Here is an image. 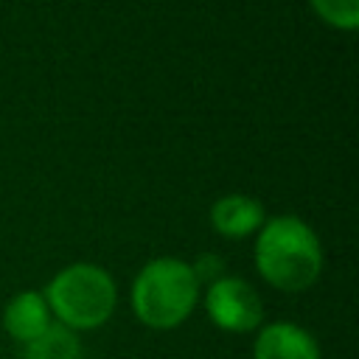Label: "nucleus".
Returning <instances> with one entry per match:
<instances>
[{
	"label": "nucleus",
	"mask_w": 359,
	"mask_h": 359,
	"mask_svg": "<svg viewBox=\"0 0 359 359\" xmlns=\"http://www.w3.org/2000/svg\"><path fill=\"white\" fill-rule=\"evenodd\" d=\"M255 266L269 286L280 292H303L323 269L320 238L303 219L275 216L258 230Z\"/></svg>",
	"instance_id": "obj_1"
},
{
	"label": "nucleus",
	"mask_w": 359,
	"mask_h": 359,
	"mask_svg": "<svg viewBox=\"0 0 359 359\" xmlns=\"http://www.w3.org/2000/svg\"><path fill=\"white\" fill-rule=\"evenodd\" d=\"M199 300V280L191 264L180 258L149 261L132 283V311L135 317L157 331L177 328L188 320Z\"/></svg>",
	"instance_id": "obj_2"
},
{
	"label": "nucleus",
	"mask_w": 359,
	"mask_h": 359,
	"mask_svg": "<svg viewBox=\"0 0 359 359\" xmlns=\"http://www.w3.org/2000/svg\"><path fill=\"white\" fill-rule=\"evenodd\" d=\"M45 303L59 325L70 331H93L112 317L118 292L107 269L95 264H70L48 283Z\"/></svg>",
	"instance_id": "obj_3"
},
{
	"label": "nucleus",
	"mask_w": 359,
	"mask_h": 359,
	"mask_svg": "<svg viewBox=\"0 0 359 359\" xmlns=\"http://www.w3.org/2000/svg\"><path fill=\"white\" fill-rule=\"evenodd\" d=\"M205 311L216 328L227 334H250L264 320L258 292L236 275H222L205 292Z\"/></svg>",
	"instance_id": "obj_4"
},
{
	"label": "nucleus",
	"mask_w": 359,
	"mask_h": 359,
	"mask_svg": "<svg viewBox=\"0 0 359 359\" xmlns=\"http://www.w3.org/2000/svg\"><path fill=\"white\" fill-rule=\"evenodd\" d=\"M252 359H320V348L306 328L280 320L258 331Z\"/></svg>",
	"instance_id": "obj_5"
},
{
	"label": "nucleus",
	"mask_w": 359,
	"mask_h": 359,
	"mask_svg": "<svg viewBox=\"0 0 359 359\" xmlns=\"http://www.w3.org/2000/svg\"><path fill=\"white\" fill-rule=\"evenodd\" d=\"M50 323H53L50 309L45 303V294H39V292H20L3 309V325H6L8 337L17 339L20 345L34 342L39 334L48 331Z\"/></svg>",
	"instance_id": "obj_6"
},
{
	"label": "nucleus",
	"mask_w": 359,
	"mask_h": 359,
	"mask_svg": "<svg viewBox=\"0 0 359 359\" xmlns=\"http://www.w3.org/2000/svg\"><path fill=\"white\" fill-rule=\"evenodd\" d=\"M210 224L219 236L227 238H244L264 224V208L258 199L244 194H227L213 202L210 208Z\"/></svg>",
	"instance_id": "obj_7"
},
{
	"label": "nucleus",
	"mask_w": 359,
	"mask_h": 359,
	"mask_svg": "<svg viewBox=\"0 0 359 359\" xmlns=\"http://www.w3.org/2000/svg\"><path fill=\"white\" fill-rule=\"evenodd\" d=\"M22 359H81V342L76 331L50 323L45 334L22 348Z\"/></svg>",
	"instance_id": "obj_8"
},
{
	"label": "nucleus",
	"mask_w": 359,
	"mask_h": 359,
	"mask_svg": "<svg viewBox=\"0 0 359 359\" xmlns=\"http://www.w3.org/2000/svg\"><path fill=\"white\" fill-rule=\"evenodd\" d=\"M311 8L334 28L353 31L359 25V0H311Z\"/></svg>",
	"instance_id": "obj_9"
},
{
	"label": "nucleus",
	"mask_w": 359,
	"mask_h": 359,
	"mask_svg": "<svg viewBox=\"0 0 359 359\" xmlns=\"http://www.w3.org/2000/svg\"><path fill=\"white\" fill-rule=\"evenodd\" d=\"M191 269H194L196 280H199V283H208V286L224 275V264H222V258H219V255H210V252L199 255L196 264H191Z\"/></svg>",
	"instance_id": "obj_10"
}]
</instances>
